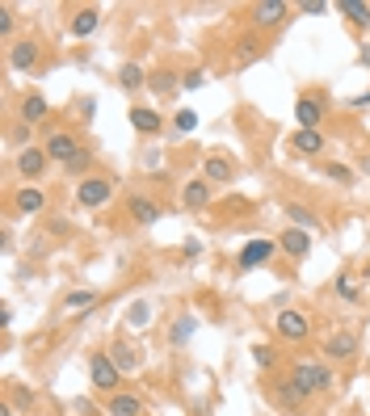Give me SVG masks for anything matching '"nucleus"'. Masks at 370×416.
Wrapping results in <instances>:
<instances>
[{"mask_svg": "<svg viewBox=\"0 0 370 416\" xmlns=\"http://www.w3.org/2000/svg\"><path fill=\"white\" fill-rule=\"evenodd\" d=\"M110 198H114V181H110V177H84V181L76 185V202L88 206V210L105 206Z\"/></svg>", "mask_w": 370, "mask_h": 416, "instance_id": "obj_2", "label": "nucleus"}, {"mask_svg": "<svg viewBox=\"0 0 370 416\" xmlns=\"http://www.w3.org/2000/svg\"><path fill=\"white\" fill-rule=\"evenodd\" d=\"M358 59H362V67H370V46H362V55H358Z\"/></svg>", "mask_w": 370, "mask_h": 416, "instance_id": "obj_41", "label": "nucleus"}, {"mask_svg": "<svg viewBox=\"0 0 370 416\" xmlns=\"http://www.w3.org/2000/svg\"><path fill=\"white\" fill-rule=\"evenodd\" d=\"M118 84L122 88H143V67L139 63H122L118 67Z\"/></svg>", "mask_w": 370, "mask_h": 416, "instance_id": "obj_24", "label": "nucleus"}, {"mask_svg": "<svg viewBox=\"0 0 370 416\" xmlns=\"http://www.w3.org/2000/svg\"><path fill=\"white\" fill-rule=\"evenodd\" d=\"M88 375H93V387H97V391H110V396H118L122 370L114 366V358H110V354H93V362H88Z\"/></svg>", "mask_w": 370, "mask_h": 416, "instance_id": "obj_3", "label": "nucleus"}, {"mask_svg": "<svg viewBox=\"0 0 370 416\" xmlns=\"http://www.w3.org/2000/svg\"><path fill=\"white\" fill-rule=\"evenodd\" d=\"M88 164H93V147H80V152H76V160H72V164H63V173H84Z\"/></svg>", "mask_w": 370, "mask_h": 416, "instance_id": "obj_32", "label": "nucleus"}, {"mask_svg": "<svg viewBox=\"0 0 370 416\" xmlns=\"http://www.w3.org/2000/svg\"><path fill=\"white\" fill-rule=\"evenodd\" d=\"M202 84H206V72H202V67H194V72L181 76V88H190V93H198Z\"/></svg>", "mask_w": 370, "mask_h": 416, "instance_id": "obj_33", "label": "nucleus"}, {"mask_svg": "<svg viewBox=\"0 0 370 416\" xmlns=\"http://www.w3.org/2000/svg\"><path fill=\"white\" fill-rule=\"evenodd\" d=\"M97 25H101V8H80L67 29H72L76 38H88V34H97Z\"/></svg>", "mask_w": 370, "mask_h": 416, "instance_id": "obj_19", "label": "nucleus"}, {"mask_svg": "<svg viewBox=\"0 0 370 416\" xmlns=\"http://www.w3.org/2000/svg\"><path fill=\"white\" fill-rule=\"evenodd\" d=\"M286 219H291L295 227H303V232H312V227H316V210H312V206H299V202H291V206H286Z\"/></svg>", "mask_w": 370, "mask_h": 416, "instance_id": "obj_23", "label": "nucleus"}, {"mask_svg": "<svg viewBox=\"0 0 370 416\" xmlns=\"http://www.w3.org/2000/svg\"><path fill=\"white\" fill-rule=\"evenodd\" d=\"M324 354H329L333 362H350V358L358 354V337H354V333H333V337L324 341Z\"/></svg>", "mask_w": 370, "mask_h": 416, "instance_id": "obj_13", "label": "nucleus"}, {"mask_svg": "<svg viewBox=\"0 0 370 416\" xmlns=\"http://www.w3.org/2000/svg\"><path fill=\"white\" fill-rule=\"evenodd\" d=\"M291 383L303 391V400H308V396H324V391H333V370L320 366V362H295Z\"/></svg>", "mask_w": 370, "mask_h": 416, "instance_id": "obj_1", "label": "nucleus"}, {"mask_svg": "<svg viewBox=\"0 0 370 416\" xmlns=\"http://www.w3.org/2000/svg\"><path fill=\"white\" fill-rule=\"evenodd\" d=\"M291 152H299V156H320V152H324V135H320V130H295V135H291Z\"/></svg>", "mask_w": 370, "mask_h": 416, "instance_id": "obj_16", "label": "nucleus"}, {"mask_svg": "<svg viewBox=\"0 0 370 416\" xmlns=\"http://www.w3.org/2000/svg\"><path fill=\"white\" fill-rule=\"evenodd\" d=\"M274 253H278V240H270V236H257V240H249V244L240 248L236 265H240V269H257V265H265Z\"/></svg>", "mask_w": 370, "mask_h": 416, "instance_id": "obj_4", "label": "nucleus"}, {"mask_svg": "<svg viewBox=\"0 0 370 416\" xmlns=\"http://www.w3.org/2000/svg\"><path fill=\"white\" fill-rule=\"evenodd\" d=\"M253 59H257V42L244 38V42H240V63H253Z\"/></svg>", "mask_w": 370, "mask_h": 416, "instance_id": "obj_37", "label": "nucleus"}, {"mask_svg": "<svg viewBox=\"0 0 370 416\" xmlns=\"http://www.w3.org/2000/svg\"><path fill=\"white\" fill-rule=\"evenodd\" d=\"M42 206H46V194H42L38 185H21V189L13 194V210H17V215H38Z\"/></svg>", "mask_w": 370, "mask_h": 416, "instance_id": "obj_12", "label": "nucleus"}, {"mask_svg": "<svg viewBox=\"0 0 370 416\" xmlns=\"http://www.w3.org/2000/svg\"><path fill=\"white\" fill-rule=\"evenodd\" d=\"M126 210H131V219L139 223V227H152V223H160L164 215H160V206L152 202V198H143V194H131L126 198Z\"/></svg>", "mask_w": 370, "mask_h": 416, "instance_id": "obj_11", "label": "nucleus"}, {"mask_svg": "<svg viewBox=\"0 0 370 416\" xmlns=\"http://www.w3.org/2000/svg\"><path fill=\"white\" fill-rule=\"evenodd\" d=\"M295 118H299V130H316L320 118H324V97L320 93H303L295 101Z\"/></svg>", "mask_w": 370, "mask_h": 416, "instance_id": "obj_6", "label": "nucleus"}, {"mask_svg": "<svg viewBox=\"0 0 370 416\" xmlns=\"http://www.w3.org/2000/svg\"><path fill=\"white\" fill-rule=\"evenodd\" d=\"M198 253H202V240H194V236H190V240L181 244V257H198Z\"/></svg>", "mask_w": 370, "mask_h": 416, "instance_id": "obj_38", "label": "nucleus"}, {"mask_svg": "<svg viewBox=\"0 0 370 416\" xmlns=\"http://www.w3.org/2000/svg\"><path fill=\"white\" fill-rule=\"evenodd\" d=\"M299 13L316 17V13H329V4H324V0H303V4H299Z\"/></svg>", "mask_w": 370, "mask_h": 416, "instance_id": "obj_35", "label": "nucleus"}, {"mask_svg": "<svg viewBox=\"0 0 370 416\" xmlns=\"http://www.w3.org/2000/svg\"><path fill=\"white\" fill-rule=\"evenodd\" d=\"M181 202H185L190 210H202V206L211 202V181H206V177H194V181L181 189Z\"/></svg>", "mask_w": 370, "mask_h": 416, "instance_id": "obj_17", "label": "nucleus"}, {"mask_svg": "<svg viewBox=\"0 0 370 416\" xmlns=\"http://www.w3.org/2000/svg\"><path fill=\"white\" fill-rule=\"evenodd\" d=\"M173 126H177L181 135H190V130L198 126V114H194V109H177V118H173Z\"/></svg>", "mask_w": 370, "mask_h": 416, "instance_id": "obj_31", "label": "nucleus"}, {"mask_svg": "<svg viewBox=\"0 0 370 416\" xmlns=\"http://www.w3.org/2000/svg\"><path fill=\"white\" fill-rule=\"evenodd\" d=\"M253 362H257V366H274V349H270V345H257V349H253Z\"/></svg>", "mask_w": 370, "mask_h": 416, "instance_id": "obj_34", "label": "nucleus"}, {"mask_svg": "<svg viewBox=\"0 0 370 416\" xmlns=\"http://www.w3.org/2000/svg\"><path fill=\"white\" fill-rule=\"evenodd\" d=\"M110 358H114V366H118L122 375L139 366V358H135V349H126V345H114V349H110Z\"/></svg>", "mask_w": 370, "mask_h": 416, "instance_id": "obj_27", "label": "nucleus"}, {"mask_svg": "<svg viewBox=\"0 0 370 416\" xmlns=\"http://www.w3.org/2000/svg\"><path fill=\"white\" fill-rule=\"evenodd\" d=\"M274 328H278L282 341H303V337L312 333V320H308L303 311H282V316L274 320Z\"/></svg>", "mask_w": 370, "mask_h": 416, "instance_id": "obj_9", "label": "nucleus"}, {"mask_svg": "<svg viewBox=\"0 0 370 416\" xmlns=\"http://www.w3.org/2000/svg\"><path fill=\"white\" fill-rule=\"evenodd\" d=\"M131 126H135L139 135H160V130H164V118H160L156 109H147V105H135V109H131Z\"/></svg>", "mask_w": 370, "mask_h": 416, "instance_id": "obj_15", "label": "nucleus"}, {"mask_svg": "<svg viewBox=\"0 0 370 416\" xmlns=\"http://www.w3.org/2000/svg\"><path fill=\"white\" fill-rule=\"evenodd\" d=\"M93 109H97V101H93V97H84V101H80V118H93Z\"/></svg>", "mask_w": 370, "mask_h": 416, "instance_id": "obj_39", "label": "nucleus"}, {"mask_svg": "<svg viewBox=\"0 0 370 416\" xmlns=\"http://www.w3.org/2000/svg\"><path fill=\"white\" fill-rule=\"evenodd\" d=\"M80 307H97V290H72L63 299V311H80Z\"/></svg>", "mask_w": 370, "mask_h": 416, "instance_id": "obj_25", "label": "nucleus"}, {"mask_svg": "<svg viewBox=\"0 0 370 416\" xmlns=\"http://www.w3.org/2000/svg\"><path fill=\"white\" fill-rule=\"evenodd\" d=\"M337 295H341L345 303H358V299H362V290L354 286V278H350V274H341V278H337Z\"/></svg>", "mask_w": 370, "mask_h": 416, "instance_id": "obj_30", "label": "nucleus"}, {"mask_svg": "<svg viewBox=\"0 0 370 416\" xmlns=\"http://www.w3.org/2000/svg\"><path fill=\"white\" fill-rule=\"evenodd\" d=\"M337 13H345L354 25H370V4L362 0H337Z\"/></svg>", "mask_w": 370, "mask_h": 416, "instance_id": "obj_22", "label": "nucleus"}, {"mask_svg": "<svg viewBox=\"0 0 370 416\" xmlns=\"http://www.w3.org/2000/svg\"><path fill=\"white\" fill-rule=\"evenodd\" d=\"M8 34H13V8L4 4L0 8V38H8Z\"/></svg>", "mask_w": 370, "mask_h": 416, "instance_id": "obj_36", "label": "nucleus"}, {"mask_svg": "<svg viewBox=\"0 0 370 416\" xmlns=\"http://www.w3.org/2000/svg\"><path fill=\"white\" fill-rule=\"evenodd\" d=\"M286 17H291V4L286 0H261V4H253V25L257 29H274Z\"/></svg>", "mask_w": 370, "mask_h": 416, "instance_id": "obj_5", "label": "nucleus"}, {"mask_svg": "<svg viewBox=\"0 0 370 416\" xmlns=\"http://www.w3.org/2000/svg\"><path fill=\"white\" fill-rule=\"evenodd\" d=\"M34 63H38V42L25 38V42H13V46H8V67H13V72H29Z\"/></svg>", "mask_w": 370, "mask_h": 416, "instance_id": "obj_14", "label": "nucleus"}, {"mask_svg": "<svg viewBox=\"0 0 370 416\" xmlns=\"http://www.w3.org/2000/svg\"><path fill=\"white\" fill-rule=\"evenodd\" d=\"M232 173H236V164H232L227 156H206V168H202V177H206L211 185H223V181H232Z\"/></svg>", "mask_w": 370, "mask_h": 416, "instance_id": "obj_18", "label": "nucleus"}, {"mask_svg": "<svg viewBox=\"0 0 370 416\" xmlns=\"http://www.w3.org/2000/svg\"><path fill=\"white\" fill-rule=\"evenodd\" d=\"M46 114H51V105H46V97H42V93H29V97L21 101V122H25V126L42 122Z\"/></svg>", "mask_w": 370, "mask_h": 416, "instance_id": "obj_20", "label": "nucleus"}, {"mask_svg": "<svg viewBox=\"0 0 370 416\" xmlns=\"http://www.w3.org/2000/svg\"><path fill=\"white\" fill-rule=\"evenodd\" d=\"M46 164H51L46 147H34V143H29V147H21V152H17V173H21V177H29V181H34V177H42V173H46Z\"/></svg>", "mask_w": 370, "mask_h": 416, "instance_id": "obj_8", "label": "nucleus"}, {"mask_svg": "<svg viewBox=\"0 0 370 416\" xmlns=\"http://www.w3.org/2000/svg\"><path fill=\"white\" fill-rule=\"evenodd\" d=\"M350 105H354V109H366V105H370V88H366V93H358V97H354Z\"/></svg>", "mask_w": 370, "mask_h": 416, "instance_id": "obj_40", "label": "nucleus"}, {"mask_svg": "<svg viewBox=\"0 0 370 416\" xmlns=\"http://www.w3.org/2000/svg\"><path fill=\"white\" fill-rule=\"evenodd\" d=\"M278 248H282L286 257L303 261V257L312 253V232H303V227H286V232L278 236Z\"/></svg>", "mask_w": 370, "mask_h": 416, "instance_id": "obj_10", "label": "nucleus"}, {"mask_svg": "<svg viewBox=\"0 0 370 416\" xmlns=\"http://www.w3.org/2000/svg\"><path fill=\"white\" fill-rule=\"evenodd\" d=\"M324 177L337 185H354V168H345V164H324Z\"/></svg>", "mask_w": 370, "mask_h": 416, "instance_id": "obj_29", "label": "nucleus"}, {"mask_svg": "<svg viewBox=\"0 0 370 416\" xmlns=\"http://www.w3.org/2000/svg\"><path fill=\"white\" fill-rule=\"evenodd\" d=\"M194 333H198V320H194V316H177V324H173V345H185Z\"/></svg>", "mask_w": 370, "mask_h": 416, "instance_id": "obj_26", "label": "nucleus"}, {"mask_svg": "<svg viewBox=\"0 0 370 416\" xmlns=\"http://www.w3.org/2000/svg\"><path fill=\"white\" fill-rule=\"evenodd\" d=\"M147 88H152L156 97H164V93H173V88H177V76H173V72H156V76L147 80Z\"/></svg>", "mask_w": 370, "mask_h": 416, "instance_id": "obj_28", "label": "nucleus"}, {"mask_svg": "<svg viewBox=\"0 0 370 416\" xmlns=\"http://www.w3.org/2000/svg\"><path fill=\"white\" fill-rule=\"evenodd\" d=\"M80 147H84V143H80V139H76L72 130H55V135L46 139V156H51L55 164H72Z\"/></svg>", "mask_w": 370, "mask_h": 416, "instance_id": "obj_7", "label": "nucleus"}, {"mask_svg": "<svg viewBox=\"0 0 370 416\" xmlns=\"http://www.w3.org/2000/svg\"><path fill=\"white\" fill-rule=\"evenodd\" d=\"M110 416H143L139 396H131V391H118V396H110Z\"/></svg>", "mask_w": 370, "mask_h": 416, "instance_id": "obj_21", "label": "nucleus"}]
</instances>
